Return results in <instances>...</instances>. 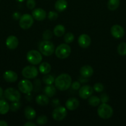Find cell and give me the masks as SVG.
<instances>
[{
  "label": "cell",
  "mask_w": 126,
  "mask_h": 126,
  "mask_svg": "<svg viewBox=\"0 0 126 126\" xmlns=\"http://www.w3.org/2000/svg\"><path fill=\"white\" fill-rule=\"evenodd\" d=\"M72 84V78L67 73L59 75L54 80V86L61 91H67L70 88Z\"/></svg>",
  "instance_id": "1"
},
{
  "label": "cell",
  "mask_w": 126,
  "mask_h": 126,
  "mask_svg": "<svg viewBox=\"0 0 126 126\" xmlns=\"http://www.w3.org/2000/svg\"><path fill=\"white\" fill-rule=\"evenodd\" d=\"M39 51L44 56H51L55 50L54 44L49 40H43L38 45Z\"/></svg>",
  "instance_id": "2"
},
{
  "label": "cell",
  "mask_w": 126,
  "mask_h": 126,
  "mask_svg": "<svg viewBox=\"0 0 126 126\" xmlns=\"http://www.w3.org/2000/svg\"><path fill=\"white\" fill-rule=\"evenodd\" d=\"M98 115L100 118L103 119H109L113 114V109L107 103H102L97 110Z\"/></svg>",
  "instance_id": "3"
},
{
  "label": "cell",
  "mask_w": 126,
  "mask_h": 126,
  "mask_svg": "<svg viewBox=\"0 0 126 126\" xmlns=\"http://www.w3.org/2000/svg\"><path fill=\"white\" fill-rule=\"evenodd\" d=\"M55 55L58 59H65L69 57L71 53V48L67 43L61 44L56 48L54 50Z\"/></svg>",
  "instance_id": "4"
},
{
  "label": "cell",
  "mask_w": 126,
  "mask_h": 126,
  "mask_svg": "<svg viewBox=\"0 0 126 126\" xmlns=\"http://www.w3.org/2000/svg\"><path fill=\"white\" fill-rule=\"evenodd\" d=\"M42 54L40 51L37 50H31L27 52V60L32 65H38L42 62Z\"/></svg>",
  "instance_id": "5"
},
{
  "label": "cell",
  "mask_w": 126,
  "mask_h": 126,
  "mask_svg": "<svg viewBox=\"0 0 126 126\" xmlns=\"http://www.w3.org/2000/svg\"><path fill=\"white\" fill-rule=\"evenodd\" d=\"M5 98L11 102H19L21 98V93L17 89L12 87L6 89L4 92Z\"/></svg>",
  "instance_id": "6"
},
{
  "label": "cell",
  "mask_w": 126,
  "mask_h": 126,
  "mask_svg": "<svg viewBox=\"0 0 126 126\" xmlns=\"http://www.w3.org/2000/svg\"><path fill=\"white\" fill-rule=\"evenodd\" d=\"M34 23L33 16L28 14L22 15L19 19V26L22 29L27 30L32 27Z\"/></svg>",
  "instance_id": "7"
},
{
  "label": "cell",
  "mask_w": 126,
  "mask_h": 126,
  "mask_svg": "<svg viewBox=\"0 0 126 126\" xmlns=\"http://www.w3.org/2000/svg\"><path fill=\"white\" fill-rule=\"evenodd\" d=\"M22 75L25 78L28 79H34L38 76V70L33 65H28L22 70Z\"/></svg>",
  "instance_id": "8"
},
{
  "label": "cell",
  "mask_w": 126,
  "mask_h": 126,
  "mask_svg": "<svg viewBox=\"0 0 126 126\" xmlns=\"http://www.w3.org/2000/svg\"><path fill=\"white\" fill-rule=\"evenodd\" d=\"M67 114V111L66 108L62 106H58L56 107L53 111L52 117L54 120L56 121H61L66 117Z\"/></svg>",
  "instance_id": "9"
},
{
  "label": "cell",
  "mask_w": 126,
  "mask_h": 126,
  "mask_svg": "<svg viewBox=\"0 0 126 126\" xmlns=\"http://www.w3.org/2000/svg\"><path fill=\"white\" fill-rule=\"evenodd\" d=\"M18 88L20 92L25 94H28L33 89V84L28 79H22L18 84Z\"/></svg>",
  "instance_id": "10"
},
{
  "label": "cell",
  "mask_w": 126,
  "mask_h": 126,
  "mask_svg": "<svg viewBox=\"0 0 126 126\" xmlns=\"http://www.w3.org/2000/svg\"><path fill=\"white\" fill-rule=\"evenodd\" d=\"M93 92V88L90 85H84L80 87L79 91V95L82 99H88Z\"/></svg>",
  "instance_id": "11"
},
{
  "label": "cell",
  "mask_w": 126,
  "mask_h": 126,
  "mask_svg": "<svg viewBox=\"0 0 126 126\" xmlns=\"http://www.w3.org/2000/svg\"><path fill=\"white\" fill-rule=\"evenodd\" d=\"M111 34L114 38L120 39L125 34V31L123 27L119 25H114L111 28Z\"/></svg>",
  "instance_id": "12"
},
{
  "label": "cell",
  "mask_w": 126,
  "mask_h": 126,
  "mask_svg": "<svg viewBox=\"0 0 126 126\" xmlns=\"http://www.w3.org/2000/svg\"><path fill=\"white\" fill-rule=\"evenodd\" d=\"M91 39L89 35L86 34H82L79 36L78 38V44L82 48H87L91 44Z\"/></svg>",
  "instance_id": "13"
},
{
  "label": "cell",
  "mask_w": 126,
  "mask_h": 126,
  "mask_svg": "<svg viewBox=\"0 0 126 126\" xmlns=\"http://www.w3.org/2000/svg\"><path fill=\"white\" fill-rule=\"evenodd\" d=\"M32 16L33 18L37 21H43L46 18L47 14L44 10L42 8H36L32 11Z\"/></svg>",
  "instance_id": "14"
},
{
  "label": "cell",
  "mask_w": 126,
  "mask_h": 126,
  "mask_svg": "<svg viewBox=\"0 0 126 126\" xmlns=\"http://www.w3.org/2000/svg\"><path fill=\"white\" fill-rule=\"evenodd\" d=\"M19 39L16 36L11 35L7 38L6 40V45L8 49L14 50L19 46Z\"/></svg>",
  "instance_id": "15"
},
{
  "label": "cell",
  "mask_w": 126,
  "mask_h": 126,
  "mask_svg": "<svg viewBox=\"0 0 126 126\" xmlns=\"http://www.w3.org/2000/svg\"><path fill=\"white\" fill-rule=\"evenodd\" d=\"M3 78L8 82H15L18 79V75L12 70H7L4 73Z\"/></svg>",
  "instance_id": "16"
},
{
  "label": "cell",
  "mask_w": 126,
  "mask_h": 126,
  "mask_svg": "<svg viewBox=\"0 0 126 126\" xmlns=\"http://www.w3.org/2000/svg\"><path fill=\"white\" fill-rule=\"evenodd\" d=\"M79 106V101L74 97H71L67 100L65 102V107L70 111L75 110Z\"/></svg>",
  "instance_id": "17"
},
{
  "label": "cell",
  "mask_w": 126,
  "mask_h": 126,
  "mask_svg": "<svg viewBox=\"0 0 126 126\" xmlns=\"http://www.w3.org/2000/svg\"><path fill=\"white\" fill-rule=\"evenodd\" d=\"M93 69L90 65H84L80 69V75L85 78L91 77L93 74Z\"/></svg>",
  "instance_id": "18"
},
{
  "label": "cell",
  "mask_w": 126,
  "mask_h": 126,
  "mask_svg": "<svg viewBox=\"0 0 126 126\" xmlns=\"http://www.w3.org/2000/svg\"><path fill=\"white\" fill-rule=\"evenodd\" d=\"M68 6L66 0H57L54 4V8L58 12H61L65 11Z\"/></svg>",
  "instance_id": "19"
},
{
  "label": "cell",
  "mask_w": 126,
  "mask_h": 126,
  "mask_svg": "<svg viewBox=\"0 0 126 126\" xmlns=\"http://www.w3.org/2000/svg\"><path fill=\"white\" fill-rule=\"evenodd\" d=\"M36 103L40 106H46L48 105L49 102V97L46 95L45 94L38 95L35 98Z\"/></svg>",
  "instance_id": "20"
},
{
  "label": "cell",
  "mask_w": 126,
  "mask_h": 126,
  "mask_svg": "<svg viewBox=\"0 0 126 126\" xmlns=\"http://www.w3.org/2000/svg\"><path fill=\"white\" fill-rule=\"evenodd\" d=\"M24 115L28 120H32L35 118L37 113L32 107L27 106L24 109Z\"/></svg>",
  "instance_id": "21"
},
{
  "label": "cell",
  "mask_w": 126,
  "mask_h": 126,
  "mask_svg": "<svg viewBox=\"0 0 126 126\" xmlns=\"http://www.w3.org/2000/svg\"><path fill=\"white\" fill-rule=\"evenodd\" d=\"M51 70V66L48 62H42L38 68V71L43 75L48 74Z\"/></svg>",
  "instance_id": "22"
},
{
  "label": "cell",
  "mask_w": 126,
  "mask_h": 126,
  "mask_svg": "<svg viewBox=\"0 0 126 126\" xmlns=\"http://www.w3.org/2000/svg\"><path fill=\"white\" fill-rule=\"evenodd\" d=\"M44 93L48 97H53L56 93V87L53 84L46 85L44 89Z\"/></svg>",
  "instance_id": "23"
},
{
  "label": "cell",
  "mask_w": 126,
  "mask_h": 126,
  "mask_svg": "<svg viewBox=\"0 0 126 126\" xmlns=\"http://www.w3.org/2000/svg\"><path fill=\"white\" fill-rule=\"evenodd\" d=\"M65 32V28L63 25H57L53 30V34L57 37H61Z\"/></svg>",
  "instance_id": "24"
},
{
  "label": "cell",
  "mask_w": 126,
  "mask_h": 126,
  "mask_svg": "<svg viewBox=\"0 0 126 126\" xmlns=\"http://www.w3.org/2000/svg\"><path fill=\"white\" fill-rule=\"evenodd\" d=\"M10 110V105L6 101L0 100V114H6Z\"/></svg>",
  "instance_id": "25"
},
{
  "label": "cell",
  "mask_w": 126,
  "mask_h": 126,
  "mask_svg": "<svg viewBox=\"0 0 126 126\" xmlns=\"http://www.w3.org/2000/svg\"><path fill=\"white\" fill-rule=\"evenodd\" d=\"M88 103L91 107H97L101 103V100H100V98L96 95H91L88 98Z\"/></svg>",
  "instance_id": "26"
},
{
  "label": "cell",
  "mask_w": 126,
  "mask_h": 126,
  "mask_svg": "<svg viewBox=\"0 0 126 126\" xmlns=\"http://www.w3.org/2000/svg\"><path fill=\"white\" fill-rule=\"evenodd\" d=\"M120 4V0H108L107 1V8L110 11H115L119 7Z\"/></svg>",
  "instance_id": "27"
},
{
  "label": "cell",
  "mask_w": 126,
  "mask_h": 126,
  "mask_svg": "<svg viewBox=\"0 0 126 126\" xmlns=\"http://www.w3.org/2000/svg\"><path fill=\"white\" fill-rule=\"evenodd\" d=\"M54 80L55 79L54 78L52 75L46 74L44 75V76L43 78V82L46 85H51L53 83H54Z\"/></svg>",
  "instance_id": "28"
},
{
  "label": "cell",
  "mask_w": 126,
  "mask_h": 126,
  "mask_svg": "<svg viewBox=\"0 0 126 126\" xmlns=\"http://www.w3.org/2000/svg\"><path fill=\"white\" fill-rule=\"evenodd\" d=\"M117 52L120 55H126V43L123 42L119 44L117 47Z\"/></svg>",
  "instance_id": "29"
},
{
  "label": "cell",
  "mask_w": 126,
  "mask_h": 126,
  "mask_svg": "<svg viewBox=\"0 0 126 126\" xmlns=\"http://www.w3.org/2000/svg\"><path fill=\"white\" fill-rule=\"evenodd\" d=\"M64 42L67 44H70L72 43L74 40V35L71 32H68L65 33L64 36Z\"/></svg>",
  "instance_id": "30"
},
{
  "label": "cell",
  "mask_w": 126,
  "mask_h": 126,
  "mask_svg": "<svg viewBox=\"0 0 126 126\" xmlns=\"http://www.w3.org/2000/svg\"><path fill=\"white\" fill-rule=\"evenodd\" d=\"M53 36V32L49 30H46L42 34V38L43 40H50Z\"/></svg>",
  "instance_id": "31"
},
{
  "label": "cell",
  "mask_w": 126,
  "mask_h": 126,
  "mask_svg": "<svg viewBox=\"0 0 126 126\" xmlns=\"http://www.w3.org/2000/svg\"><path fill=\"white\" fill-rule=\"evenodd\" d=\"M48 118L45 115H41L37 119V124L38 125H44L48 123Z\"/></svg>",
  "instance_id": "32"
},
{
  "label": "cell",
  "mask_w": 126,
  "mask_h": 126,
  "mask_svg": "<svg viewBox=\"0 0 126 126\" xmlns=\"http://www.w3.org/2000/svg\"><path fill=\"white\" fill-rule=\"evenodd\" d=\"M58 13L56 11H51L48 12V18H49V20L51 21H54L56 20L57 18H58Z\"/></svg>",
  "instance_id": "33"
},
{
  "label": "cell",
  "mask_w": 126,
  "mask_h": 126,
  "mask_svg": "<svg viewBox=\"0 0 126 126\" xmlns=\"http://www.w3.org/2000/svg\"><path fill=\"white\" fill-rule=\"evenodd\" d=\"M21 107V103L19 102H12V103L10 105V110L12 112H16Z\"/></svg>",
  "instance_id": "34"
},
{
  "label": "cell",
  "mask_w": 126,
  "mask_h": 126,
  "mask_svg": "<svg viewBox=\"0 0 126 126\" xmlns=\"http://www.w3.org/2000/svg\"><path fill=\"white\" fill-rule=\"evenodd\" d=\"M93 88L94 91H96V92H101L104 90V86L103 84L100 83V82H97L94 84Z\"/></svg>",
  "instance_id": "35"
},
{
  "label": "cell",
  "mask_w": 126,
  "mask_h": 126,
  "mask_svg": "<svg viewBox=\"0 0 126 126\" xmlns=\"http://www.w3.org/2000/svg\"><path fill=\"white\" fill-rule=\"evenodd\" d=\"M26 5L29 9H34L36 6V2L35 0H27Z\"/></svg>",
  "instance_id": "36"
},
{
  "label": "cell",
  "mask_w": 126,
  "mask_h": 126,
  "mask_svg": "<svg viewBox=\"0 0 126 126\" xmlns=\"http://www.w3.org/2000/svg\"><path fill=\"white\" fill-rule=\"evenodd\" d=\"M70 87H72V89L75 91H77V90H79V89L81 87V85H80V83L79 82V81H74L71 84V86Z\"/></svg>",
  "instance_id": "37"
},
{
  "label": "cell",
  "mask_w": 126,
  "mask_h": 126,
  "mask_svg": "<svg viewBox=\"0 0 126 126\" xmlns=\"http://www.w3.org/2000/svg\"><path fill=\"white\" fill-rule=\"evenodd\" d=\"M100 100L101 103H107L109 101V97L106 94H102L100 95Z\"/></svg>",
  "instance_id": "38"
},
{
  "label": "cell",
  "mask_w": 126,
  "mask_h": 126,
  "mask_svg": "<svg viewBox=\"0 0 126 126\" xmlns=\"http://www.w3.org/2000/svg\"><path fill=\"white\" fill-rule=\"evenodd\" d=\"M21 16H22L21 15V13L19 12H14L13 14H12V17H13L14 19L16 20H19Z\"/></svg>",
  "instance_id": "39"
},
{
  "label": "cell",
  "mask_w": 126,
  "mask_h": 126,
  "mask_svg": "<svg viewBox=\"0 0 126 126\" xmlns=\"http://www.w3.org/2000/svg\"><path fill=\"white\" fill-rule=\"evenodd\" d=\"M52 103L54 107H57L59 106V100L58 99H54L52 101Z\"/></svg>",
  "instance_id": "40"
},
{
  "label": "cell",
  "mask_w": 126,
  "mask_h": 126,
  "mask_svg": "<svg viewBox=\"0 0 126 126\" xmlns=\"http://www.w3.org/2000/svg\"><path fill=\"white\" fill-rule=\"evenodd\" d=\"M24 126H37V124L32 121H28L23 124Z\"/></svg>",
  "instance_id": "41"
},
{
  "label": "cell",
  "mask_w": 126,
  "mask_h": 126,
  "mask_svg": "<svg viewBox=\"0 0 126 126\" xmlns=\"http://www.w3.org/2000/svg\"><path fill=\"white\" fill-rule=\"evenodd\" d=\"M7 123L4 120H0V126H7Z\"/></svg>",
  "instance_id": "42"
},
{
  "label": "cell",
  "mask_w": 126,
  "mask_h": 126,
  "mask_svg": "<svg viewBox=\"0 0 126 126\" xmlns=\"http://www.w3.org/2000/svg\"><path fill=\"white\" fill-rule=\"evenodd\" d=\"M3 94H4L3 90H2V89L0 87V98L2 97V95H3Z\"/></svg>",
  "instance_id": "43"
},
{
  "label": "cell",
  "mask_w": 126,
  "mask_h": 126,
  "mask_svg": "<svg viewBox=\"0 0 126 126\" xmlns=\"http://www.w3.org/2000/svg\"><path fill=\"white\" fill-rule=\"evenodd\" d=\"M16 1H17V2H23V1H24L25 0H16Z\"/></svg>",
  "instance_id": "44"
},
{
  "label": "cell",
  "mask_w": 126,
  "mask_h": 126,
  "mask_svg": "<svg viewBox=\"0 0 126 126\" xmlns=\"http://www.w3.org/2000/svg\"><path fill=\"white\" fill-rule=\"evenodd\" d=\"M0 1H1V0H0Z\"/></svg>",
  "instance_id": "45"
}]
</instances>
